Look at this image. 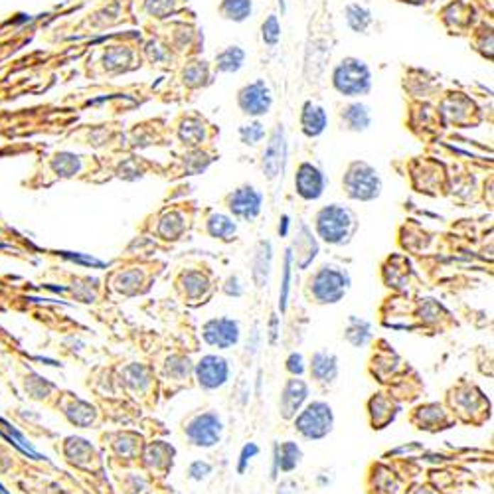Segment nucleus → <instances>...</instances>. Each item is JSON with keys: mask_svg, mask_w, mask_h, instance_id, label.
Listing matches in <instances>:
<instances>
[{"mask_svg": "<svg viewBox=\"0 0 494 494\" xmlns=\"http://www.w3.org/2000/svg\"><path fill=\"white\" fill-rule=\"evenodd\" d=\"M324 125H326V115L321 107L317 105H311L307 103L304 105V111H302V131L309 135V137H317L324 131Z\"/></svg>", "mask_w": 494, "mask_h": 494, "instance_id": "19", "label": "nucleus"}, {"mask_svg": "<svg viewBox=\"0 0 494 494\" xmlns=\"http://www.w3.org/2000/svg\"><path fill=\"white\" fill-rule=\"evenodd\" d=\"M344 336H346V340L352 344V346H366L368 342L372 340V322L370 321H364V319H360V317H348V324H346V330H344Z\"/></svg>", "mask_w": 494, "mask_h": 494, "instance_id": "17", "label": "nucleus"}, {"mask_svg": "<svg viewBox=\"0 0 494 494\" xmlns=\"http://www.w3.org/2000/svg\"><path fill=\"white\" fill-rule=\"evenodd\" d=\"M184 289L188 297H200L208 289V279L200 273H188L184 277Z\"/></svg>", "mask_w": 494, "mask_h": 494, "instance_id": "28", "label": "nucleus"}, {"mask_svg": "<svg viewBox=\"0 0 494 494\" xmlns=\"http://www.w3.org/2000/svg\"><path fill=\"white\" fill-rule=\"evenodd\" d=\"M344 186H346V192L350 198L368 202L380 196L382 182H380L374 168H370L364 163H356L348 170L346 178H344Z\"/></svg>", "mask_w": 494, "mask_h": 494, "instance_id": "4", "label": "nucleus"}, {"mask_svg": "<svg viewBox=\"0 0 494 494\" xmlns=\"http://www.w3.org/2000/svg\"><path fill=\"white\" fill-rule=\"evenodd\" d=\"M370 22H372V18H370L368 10L360 9V6H350L348 9V24L354 28L356 32H364Z\"/></svg>", "mask_w": 494, "mask_h": 494, "instance_id": "29", "label": "nucleus"}, {"mask_svg": "<svg viewBox=\"0 0 494 494\" xmlns=\"http://www.w3.org/2000/svg\"><path fill=\"white\" fill-rule=\"evenodd\" d=\"M279 236H281V238H287V236H289V216H283V218H281V224H279Z\"/></svg>", "mask_w": 494, "mask_h": 494, "instance_id": "43", "label": "nucleus"}, {"mask_svg": "<svg viewBox=\"0 0 494 494\" xmlns=\"http://www.w3.org/2000/svg\"><path fill=\"white\" fill-rule=\"evenodd\" d=\"M342 119L346 121V125L354 131H362V128L368 127L370 123V115H368V109L364 105H350L346 109V113L342 115Z\"/></svg>", "mask_w": 494, "mask_h": 494, "instance_id": "24", "label": "nucleus"}, {"mask_svg": "<svg viewBox=\"0 0 494 494\" xmlns=\"http://www.w3.org/2000/svg\"><path fill=\"white\" fill-rule=\"evenodd\" d=\"M285 368H287V372L291 375H302L304 372H307V362H304V356H302L301 352H293V354H289V358H287V362H285Z\"/></svg>", "mask_w": 494, "mask_h": 494, "instance_id": "32", "label": "nucleus"}, {"mask_svg": "<svg viewBox=\"0 0 494 494\" xmlns=\"http://www.w3.org/2000/svg\"><path fill=\"white\" fill-rule=\"evenodd\" d=\"M311 375L319 384H332L339 375V358L326 350L314 352L311 358Z\"/></svg>", "mask_w": 494, "mask_h": 494, "instance_id": "13", "label": "nucleus"}, {"mask_svg": "<svg viewBox=\"0 0 494 494\" xmlns=\"http://www.w3.org/2000/svg\"><path fill=\"white\" fill-rule=\"evenodd\" d=\"M277 339H279V317L271 314V321H269V342L275 344Z\"/></svg>", "mask_w": 494, "mask_h": 494, "instance_id": "41", "label": "nucleus"}, {"mask_svg": "<svg viewBox=\"0 0 494 494\" xmlns=\"http://www.w3.org/2000/svg\"><path fill=\"white\" fill-rule=\"evenodd\" d=\"M166 370H168V374L176 375V378H184V375L190 374L192 366H190V360H188V358L172 356L168 360V364H166Z\"/></svg>", "mask_w": 494, "mask_h": 494, "instance_id": "30", "label": "nucleus"}, {"mask_svg": "<svg viewBox=\"0 0 494 494\" xmlns=\"http://www.w3.org/2000/svg\"><path fill=\"white\" fill-rule=\"evenodd\" d=\"M67 259H72V261H75V263H83V265H92V267H105V263L103 261H99V259H95V257H83L79 256V253H67L65 251L64 253Z\"/></svg>", "mask_w": 494, "mask_h": 494, "instance_id": "39", "label": "nucleus"}, {"mask_svg": "<svg viewBox=\"0 0 494 494\" xmlns=\"http://www.w3.org/2000/svg\"><path fill=\"white\" fill-rule=\"evenodd\" d=\"M334 85L344 95H360L370 89V72L362 62L346 60L334 74Z\"/></svg>", "mask_w": 494, "mask_h": 494, "instance_id": "6", "label": "nucleus"}, {"mask_svg": "<svg viewBox=\"0 0 494 494\" xmlns=\"http://www.w3.org/2000/svg\"><path fill=\"white\" fill-rule=\"evenodd\" d=\"M239 105L249 115H263L271 105V95L263 82L247 85L243 92L239 93Z\"/></svg>", "mask_w": 494, "mask_h": 494, "instance_id": "12", "label": "nucleus"}, {"mask_svg": "<svg viewBox=\"0 0 494 494\" xmlns=\"http://www.w3.org/2000/svg\"><path fill=\"white\" fill-rule=\"evenodd\" d=\"M67 417H70V421L72 423H75V425H82V427H87V425H92L93 419H95V412H93V407L89 405V403H83V402H75L72 403L70 407H67Z\"/></svg>", "mask_w": 494, "mask_h": 494, "instance_id": "23", "label": "nucleus"}, {"mask_svg": "<svg viewBox=\"0 0 494 494\" xmlns=\"http://www.w3.org/2000/svg\"><path fill=\"white\" fill-rule=\"evenodd\" d=\"M257 453H259V447H257L256 443H247L246 447L241 449V453H239V461H238V473H239V475H243V473H246V468L249 467L251 459L256 457Z\"/></svg>", "mask_w": 494, "mask_h": 494, "instance_id": "34", "label": "nucleus"}, {"mask_svg": "<svg viewBox=\"0 0 494 494\" xmlns=\"http://www.w3.org/2000/svg\"><path fill=\"white\" fill-rule=\"evenodd\" d=\"M125 378H127V384L133 385L135 390H145L150 382L148 378V370L141 364H135V366H128L125 370Z\"/></svg>", "mask_w": 494, "mask_h": 494, "instance_id": "27", "label": "nucleus"}, {"mask_svg": "<svg viewBox=\"0 0 494 494\" xmlns=\"http://www.w3.org/2000/svg\"><path fill=\"white\" fill-rule=\"evenodd\" d=\"M356 229V220L352 212L339 204L322 208L317 216V231L322 241L330 246H344Z\"/></svg>", "mask_w": 494, "mask_h": 494, "instance_id": "1", "label": "nucleus"}, {"mask_svg": "<svg viewBox=\"0 0 494 494\" xmlns=\"http://www.w3.org/2000/svg\"><path fill=\"white\" fill-rule=\"evenodd\" d=\"M172 455L174 449L168 447V445H163V443L158 441V443L148 447L145 459H147V463H150L155 468H163L172 467Z\"/></svg>", "mask_w": 494, "mask_h": 494, "instance_id": "22", "label": "nucleus"}, {"mask_svg": "<svg viewBox=\"0 0 494 494\" xmlns=\"http://www.w3.org/2000/svg\"><path fill=\"white\" fill-rule=\"evenodd\" d=\"M186 79H188L190 85L202 83L206 79V67H204V65H194V67H190V70L186 72Z\"/></svg>", "mask_w": 494, "mask_h": 494, "instance_id": "38", "label": "nucleus"}, {"mask_svg": "<svg viewBox=\"0 0 494 494\" xmlns=\"http://www.w3.org/2000/svg\"><path fill=\"white\" fill-rule=\"evenodd\" d=\"M277 455H279V473H291L301 465L302 451L295 441H285L283 445L277 443Z\"/></svg>", "mask_w": 494, "mask_h": 494, "instance_id": "18", "label": "nucleus"}, {"mask_svg": "<svg viewBox=\"0 0 494 494\" xmlns=\"http://www.w3.org/2000/svg\"><path fill=\"white\" fill-rule=\"evenodd\" d=\"M277 494H295V485L291 481H285V483H281L279 488H277Z\"/></svg>", "mask_w": 494, "mask_h": 494, "instance_id": "42", "label": "nucleus"}, {"mask_svg": "<svg viewBox=\"0 0 494 494\" xmlns=\"http://www.w3.org/2000/svg\"><path fill=\"white\" fill-rule=\"evenodd\" d=\"M241 62H243V52L239 48L231 46L218 55V67L221 72H238Z\"/></svg>", "mask_w": 494, "mask_h": 494, "instance_id": "26", "label": "nucleus"}, {"mask_svg": "<svg viewBox=\"0 0 494 494\" xmlns=\"http://www.w3.org/2000/svg\"><path fill=\"white\" fill-rule=\"evenodd\" d=\"M224 433V423L220 415L214 412H206L196 415L188 425H186V437L192 441L196 447L210 449L218 445Z\"/></svg>", "mask_w": 494, "mask_h": 494, "instance_id": "5", "label": "nucleus"}, {"mask_svg": "<svg viewBox=\"0 0 494 494\" xmlns=\"http://www.w3.org/2000/svg\"><path fill=\"white\" fill-rule=\"evenodd\" d=\"M291 277H293V251L291 247L285 251V265H283V281H281V293H279V311H287L289 304V295H291Z\"/></svg>", "mask_w": 494, "mask_h": 494, "instance_id": "21", "label": "nucleus"}, {"mask_svg": "<svg viewBox=\"0 0 494 494\" xmlns=\"http://www.w3.org/2000/svg\"><path fill=\"white\" fill-rule=\"evenodd\" d=\"M293 259H297L299 269H307L319 256V241L314 239L312 231L307 226H301V236L295 241V247H291Z\"/></svg>", "mask_w": 494, "mask_h": 494, "instance_id": "14", "label": "nucleus"}, {"mask_svg": "<svg viewBox=\"0 0 494 494\" xmlns=\"http://www.w3.org/2000/svg\"><path fill=\"white\" fill-rule=\"evenodd\" d=\"M261 194L257 192L251 186H243L229 196V210L234 216L243 218V220H256L261 212Z\"/></svg>", "mask_w": 494, "mask_h": 494, "instance_id": "9", "label": "nucleus"}, {"mask_svg": "<svg viewBox=\"0 0 494 494\" xmlns=\"http://www.w3.org/2000/svg\"><path fill=\"white\" fill-rule=\"evenodd\" d=\"M239 322L234 321V319H212L204 324L202 329V336L206 340V344H210L214 348H220V350H228V348L236 346L239 342Z\"/></svg>", "mask_w": 494, "mask_h": 494, "instance_id": "8", "label": "nucleus"}, {"mask_svg": "<svg viewBox=\"0 0 494 494\" xmlns=\"http://www.w3.org/2000/svg\"><path fill=\"white\" fill-rule=\"evenodd\" d=\"M271 263H273V247H271V241H261L257 246L256 257H253V283L257 285V289H263L269 283Z\"/></svg>", "mask_w": 494, "mask_h": 494, "instance_id": "15", "label": "nucleus"}, {"mask_svg": "<svg viewBox=\"0 0 494 494\" xmlns=\"http://www.w3.org/2000/svg\"><path fill=\"white\" fill-rule=\"evenodd\" d=\"M257 336H259V332H257V329H256L253 330V339L257 340ZM256 352H257V346H256V342H253V344H251V354H256Z\"/></svg>", "mask_w": 494, "mask_h": 494, "instance_id": "44", "label": "nucleus"}, {"mask_svg": "<svg viewBox=\"0 0 494 494\" xmlns=\"http://www.w3.org/2000/svg\"><path fill=\"white\" fill-rule=\"evenodd\" d=\"M295 186H297L299 196L304 200H319L322 196V190H324V176L317 166L307 163L299 168L297 178H295Z\"/></svg>", "mask_w": 494, "mask_h": 494, "instance_id": "10", "label": "nucleus"}, {"mask_svg": "<svg viewBox=\"0 0 494 494\" xmlns=\"http://www.w3.org/2000/svg\"><path fill=\"white\" fill-rule=\"evenodd\" d=\"M224 291H226V295H229V297H241V295H243V287L239 283L238 277H229L228 281H226Z\"/></svg>", "mask_w": 494, "mask_h": 494, "instance_id": "40", "label": "nucleus"}, {"mask_svg": "<svg viewBox=\"0 0 494 494\" xmlns=\"http://www.w3.org/2000/svg\"><path fill=\"white\" fill-rule=\"evenodd\" d=\"M221 12L229 20H246L251 12V0H226L221 4Z\"/></svg>", "mask_w": 494, "mask_h": 494, "instance_id": "25", "label": "nucleus"}, {"mask_svg": "<svg viewBox=\"0 0 494 494\" xmlns=\"http://www.w3.org/2000/svg\"><path fill=\"white\" fill-rule=\"evenodd\" d=\"M293 419L295 429L299 431L304 439L319 441L332 431L334 413L326 402H312L302 412L297 413Z\"/></svg>", "mask_w": 494, "mask_h": 494, "instance_id": "3", "label": "nucleus"}, {"mask_svg": "<svg viewBox=\"0 0 494 494\" xmlns=\"http://www.w3.org/2000/svg\"><path fill=\"white\" fill-rule=\"evenodd\" d=\"M208 475H212V465L206 461H194L188 467V476L192 481H204V478H208Z\"/></svg>", "mask_w": 494, "mask_h": 494, "instance_id": "35", "label": "nucleus"}, {"mask_svg": "<svg viewBox=\"0 0 494 494\" xmlns=\"http://www.w3.org/2000/svg\"><path fill=\"white\" fill-rule=\"evenodd\" d=\"M180 137H182V141H186L188 145H196V143L204 137V131H202V127H198V125H190V123H188V127L184 125Z\"/></svg>", "mask_w": 494, "mask_h": 494, "instance_id": "37", "label": "nucleus"}, {"mask_svg": "<svg viewBox=\"0 0 494 494\" xmlns=\"http://www.w3.org/2000/svg\"><path fill=\"white\" fill-rule=\"evenodd\" d=\"M238 231L236 221L224 216V214H214L208 220V234L216 239H231Z\"/></svg>", "mask_w": 494, "mask_h": 494, "instance_id": "20", "label": "nucleus"}, {"mask_svg": "<svg viewBox=\"0 0 494 494\" xmlns=\"http://www.w3.org/2000/svg\"><path fill=\"white\" fill-rule=\"evenodd\" d=\"M239 133H241V138H243V143H246V145H256V143H259V141L263 138V135H265L263 125H259V123L246 125V127H241Z\"/></svg>", "mask_w": 494, "mask_h": 494, "instance_id": "33", "label": "nucleus"}, {"mask_svg": "<svg viewBox=\"0 0 494 494\" xmlns=\"http://www.w3.org/2000/svg\"><path fill=\"white\" fill-rule=\"evenodd\" d=\"M309 397V385L304 384L302 380H289L283 388L281 394V402H279V410L285 419H293L297 413L301 412L302 403L307 402Z\"/></svg>", "mask_w": 494, "mask_h": 494, "instance_id": "11", "label": "nucleus"}, {"mask_svg": "<svg viewBox=\"0 0 494 494\" xmlns=\"http://www.w3.org/2000/svg\"><path fill=\"white\" fill-rule=\"evenodd\" d=\"M348 289H350V275L342 267L324 265L312 275L311 293L317 302L334 304V302L342 301Z\"/></svg>", "mask_w": 494, "mask_h": 494, "instance_id": "2", "label": "nucleus"}, {"mask_svg": "<svg viewBox=\"0 0 494 494\" xmlns=\"http://www.w3.org/2000/svg\"><path fill=\"white\" fill-rule=\"evenodd\" d=\"M263 40L267 44H275L279 40V24H277L275 16H269L265 24H263Z\"/></svg>", "mask_w": 494, "mask_h": 494, "instance_id": "36", "label": "nucleus"}, {"mask_svg": "<svg viewBox=\"0 0 494 494\" xmlns=\"http://www.w3.org/2000/svg\"><path fill=\"white\" fill-rule=\"evenodd\" d=\"M283 156H285V143H283V133L277 131L269 143V147L265 150V156H263V170L269 178H275L277 174L281 172L283 168Z\"/></svg>", "mask_w": 494, "mask_h": 494, "instance_id": "16", "label": "nucleus"}, {"mask_svg": "<svg viewBox=\"0 0 494 494\" xmlns=\"http://www.w3.org/2000/svg\"><path fill=\"white\" fill-rule=\"evenodd\" d=\"M196 380L204 390H218L221 385L228 384L229 380V364L226 358L208 354L200 358V362L194 368Z\"/></svg>", "mask_w": 494, "mask_h": 494, "instance_id": "7", "label": "nucleus"}, {"mask_svg": "<svg viewBox=\"0 0 494 494\" xmlns=\"http://www.w3.org/2000/svg\"><path fill=\"white\" fill-rule=\"evenodd\" d=\"M77 168H79L77 156L62 155L57 156V160H55V170L62 174V176H72V174L77 172Z\"/></svg>", "mask_w": 494, "mask_h": 494, "instance_id": "31", "label": "nucleus"}]
</instances>
